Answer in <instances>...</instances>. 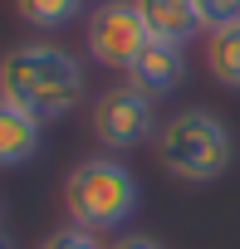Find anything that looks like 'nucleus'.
<instances>
[{"label":"nucleus","instance_id":"nucleus-10","mask_svg":"<svg viewBox=\"0 0 240 249\" xmlns=\"http://www.w3.org/2000/svg\"><path fill=\"white\" fill-rule=\"evenodd\" d=\"M15 10L25 25L35 30H64L79 10H83V0H15Z\"/></svg>","mask_w":240,"mask_h":249},{"label":"nucleus","instance_id":"nucleus-2","mask_svg":"<svg viewBox=\"0 0 240 249\" xmlns=\"http://www.w3.org/2000/svg\"><path fill=\"white\" fill-rule=\"evenodd\" d=\"M64 210L88 234L123 230L138 215V176L118 157H88L64 181Z\"/></svg>","mask_w":240,"mask_h":249},{"label":"nucleus","instance_id":"nucleus-5","mask_svg":"<svg viewBox=\"0 0 240 249\" xmlns=\"http://www.w3.org/2000/svg\"><path fill=\"white\" fill-rule=\"evenodd\" d=\"M93 137L108 147V152H128V147H142L147 137H157V112H152V98H142L138 88H108L98 103H93V117H88Z\"/></svg>","mask_w":240,"mask_h":249},{"label":"nucleus","instance_id":"nucleus-7","mask_svg":"<svg viewBox=\"0 0 240 249\" xmlns=\"http://www.w3.org/2000/svg\"><path fill=\"white\" fill-rule=\"evenodd\" d=\"M181 73H186V64H181V49L177 44H147V54L128 69V88H138L142 98H167L177 83H181Z\"/></svg>","mask_w":240,"mask_h":249},{"label":"nucleus","instance_id":"nucleus-8","mask_svg":"<svg viewBox=\"0 0 240 249\" xmlns=\"http://www.w3.org/2000/svg\"><path fill=\"white\" fill-rule=\"evenodd\" d=\"M40 127H44L40 117H30V112L15 107L10 98H0V171L25 166V161L40 152Z\"/></svg>","mask_w":240,"mask_h":249},{"label":"nucleus","instance_id":"nucleus-1","mask_svg":"<svg viewBox=\"0 0 240 249\" xmlns=\"http://www.w3.org/2000/svg\"><path fill=\"white\" fill-rule=\"evenodd\" d=\"M0 98H10L40 122L69 117L83 98V69L59 44H44V39L15 44L0 59Z\"/></svg>","mask_w":240,"mask_h":249},{"label":"nucleus","instance_id":"nucleus-12","mask_svg":"<svg viewBox=\"0 0 240 249\" xmlns=\"http://www.w3.org/2000/svg\"><path fill=\"white\" fill-rule=\"evenodd\" d=\"M40 249H108V244H103L98 234H88V230H79V225H74V230H59V234H49Z\"/></svg>","mask_w":240,"mask_h":249},{"label":"nucleus","instance_id":"nucleus-14","mask_svg":"<svg viewBox=\"0 0 240 249\" xmlns=\"http://www.w3.org/2000/svg\"><path fill=\"white\" fill-rule=\"evenodd\" d=\"M0 249H10V239H5V234H0Z\"/></svg>","mask_w":240,"mask_h":249},{"label":"nucleus","instance_id":"nucleus-13","mask_svg":"<svg viewBox=\"0 0 240 249\" xmlns=\"http://www.w3.org/2000/svg\"><path fill=\"white\" fill-rule=\"evenodd\" d=\"M108 249H162L157 239H147V234H118Z\"/></svg>","mask_w":240,"mask_h":249},{"label":"nucleus","instance_id":"nucleus-4","mask_svg":"<svg viewBox=\"0 0 240 249\" xmlns=\"http://www.w3.org/2000/svg\"><path fill=\"white\" fill-rule=\"evenodd\" d=\"M83 44H88L93 64L128 73V69L147 54L152 30L142 25V15H138L133 0H103V5L88 15V25H83Z\"/></svg>","mask_w":240,"mask_h":249},{"label":"nucleus","instance_id":"nucleus-3","mask_svg":"<svg viewBox=\"0 0 240 249\" xmlns=\"http://www.w3.org/2000/svg\"><path fill=\"white\" fill-rule=\"evenodd\" d=\"M230 127L206 112V107H191V112H177L162 122V132H157V161L177 176V181H216L225 176L230 166Z\"/></svg>","mask_w":240,"mask_h":249},{"label":"nucleus","instance_id":"nucleus-6","mask_svg":"<svg viewBox=\"0 0 240 249\" xmlns=\"http://www.w3.org/2000/svg\"><path fill=\"white\" fill-rule=\"evenodd\" d=\"M142 25L152 30L157 44H191L196 35H206V20H201V5L196 0H133Z\"/></svg>","mask_w":240,"mask_h":249},{"label":"nucleus","instance_id":"nucleus-9","mask_svg":"<svg viewBox=\"0 0 240 249\" xmlns=\"http://www.w3.org/2000/svg\"><path fill=\"white\" fill-rule=\"evenodd\" d=\"M206 69H211V78L220 88L240 93V20L206 35Z\"/></svg>","mask_w":240,"mask_h":249},{"label":"nucleus","instance_id":"nucleus-11","mask_svg":"<svg viewBox=\"0 0 240 249\" xmlns=\"http://www.w3.org/2000/svg\"><path fill=\"white\" fill-rule=\"evenodd\" d=\"M201 5V20H206V35L220 30V25H235L240 20V0H196Z\"/></svg>","mask_w":240,"mask_h":249}]
</instances>
